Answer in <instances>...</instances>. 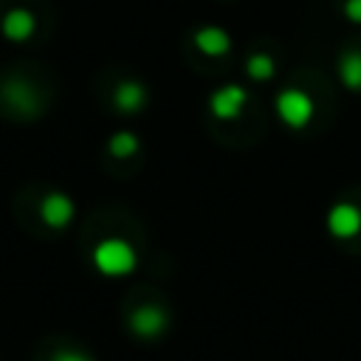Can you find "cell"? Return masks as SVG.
Masks as SVG:
<instances>
[{
    "mask_svg": "<svg viewBox=\"0 0 361 361\" xmlns=\"http://www.w3.org/2000/svg\"><path fill=\"white\" fill-rule=\"evenodd\" d=\"M135 262H138L135 248L127 240L107 237L93 248V265L104 276H124V274H130L135 268Z\"/></svg>",
    "mask_w": 361,
    "mask_h": 361,
    "instance_id": "cell-1",
    "label": "cell"
},
{
    "mask_svg": "<svg viewBox=\"0 0 361 361\" xmlns=\"http://www.w3.org/2000/svg\"><path fill=\"white\" fill-rule=\"evenodd\" d=\"M276 116H279L288 127L302 130V127H307L310 118H313V102H310V96H307L305 90L288 87V90H282V93L276 96Z\"/></svg>",
    "mask_w": 361,
    "mask_h": 361,
    "instance_id": "cell-2",
    "label": "cell"
},
{
    "mask_svg": "<svg viewBox=\"0 0 361 361\" xmlns=\"http://www.w3.org/2000/svg\"><path fill=\"white\" fill-rule=\"evenodd\" d=\"M327 231L338 240H350L361 231V209L355 203H336L330 212H327Z\"/></svg>",
    "mask_w": 361,
    "mask_h": 361,
    "instance_id": "cell-3",
    "label": "cell"
},
{
    "mask_svg": "<svg viewBox=\"0 0 361 361\" xmlns=\"http://www.w3.org/2000/svg\"><path fill=\"white\" fill-rule=\"evenodd\" d=\"M245 102H248V96H245V90H243L240 85H226V87H220V90L212 93L209 110H212L214 118L231 121V118H237V116L243 113Z\"/></svg>",
    "mask_w": 361,
    "mask_h": 361,
    "instance_id": "cell-4",
    "label": "cell"
},
{
    "mask_svg": "<svg viewBox=\"0 0 361 361\" xmlns=\"http://www.w3.org/2000/svg\"><path fill=\"white\" fill-rule=\"evenodd\" d=\"M73 214H76V203H73L65 192H51V195H45L42 203H39V217H42V223L51 226V228H65V226H71Z\"/></svg>",
    "mask_w": 361,
    "mask_h": 361,
    "instance_id": "cell-5",
    "label": "cell"
},
{
    "mask_svg": "<svg viewBox=\"0 0 361 361\" xmlns=\"http://www.w3.org/2000/svg\"><path fill=\"white\" fill-rule=\"evenodd\" d=\"M166 324H169V316H166V310L158 307V305H141V307H135L133 316H130V327H133V333L141 336V338H152V336L164 333Z\"/></svg>",
    "mask_w": 361,
    "mask_h": 361,
    "instance_id": "cell-6",
    "label": "cell"
},
{
    "mask_svg": "<svg viewBox=\"0 0 361 361\" xmlns=\"http://www.w3.org/2000/svg\"><path fill=\"white\" fill-rule=\"evenodd\" d=\"M34 28H37V20H34V14L25 11V8H11V11H6L3 20H0V31H3V37L11 39V42H25V39H31Z\"/></svg>",
    "mask_w": 361,
    "mask_h": 361,
    "instance_id": "cell-7",
    "label": "cell"
},
{
    "mask_svg": "<svg viewBox=\"0 0 361 361\" xmlns=\"http://www.w3.org/2000/svg\"><path fill=\"white\" fill-rule=\"evenodd\" d=\"M3 93H6V102L11 104V110H17L20 116H34L39 110V99L31 90V85H25V82H8L3 87Z\"/></svg>",
    "mask_w": 361,
    "mask_h": 361,
    "instance_id": "cell-8",
    "label": "cell"
},
{
    "mask_svg": "<svg viewBox=\"0 0 361 361\" xmlns=\"http://www.w3.org/2000/svg\"><path fill=\"white\" fill-rule=\"evenodd\" d=\"M113 104H116L118 113H138V110L147 104V90H144V85H141V82H133V79L121 82V85L116 87V93H113Z\"/></svg>",
    "mask_w": 361,
    "mask_h": 361,
    "instance_id": "cell-9",
    "label": "cell"
},
{
    "mask_svg": "<svg viewBox=\"0 0 361 361\" xmlns=\"http://www.w3.org/2000/svg\"><path fill=\"white\" fill-rule=\"evenodd\" d=\"M195 45H197L203 54H209V56H223V54L231 48V39H228V34H226L223 28L206 25V28H197V31H195Z\"/></svg>",
    "mask_w": 361,
    "mask_h": 361,
    "instance_id": "cell-10",
    "label": "cell"
},
{
    "mask_svg": "<svg viewBox=\"0 0 361 361\" xmlns=\"http://www.w3.org/2000/svg\"><path fill=\"white\" fill-rule=\"evenodd\" d=\"M338 79L350 90H361V51H344L336 62Z\"/></svg>",
    "mask_w": 361,
    "mask_h": 361,
    "instance_id": "cell-11",
    "label": "cell"
},
{
    "mask_svg": "<svg viewBox=\"0 0 361 361\" xmlns=\"http://www.w3.org/2000/svg\"><path fill=\"white\" fill-rule=\"evenodd\" d=\"M107 152L113 158H130L138 152V138L133 133H116L110 141H107Z\"/></svg>",
    "mask_w": 361,
    "mask_h": 361,
    "instance_id": "cell-12",
    "label": "cell"
},
{
    "mask_svg": "<svg viewBox=\"0 0 361 361\" xmlns=\"http://www.w3.org/2000/svg\"><path fill=\"white\" fill-rule=\"evenodd\" d=\"M245 73H248L254 82H268V79L274 76V59L265 56V54H254V56H248V62H245Z\"/></svg>",
    "mask_w": 361,
    "mask_h": 361,
    "instance_id": "cell-13",
    "label": "cell"
},
{
    "mask_svg": "<svg viewBox=\"0 0 361 361\" xmlns=\"http://www.w3.org/2000/svg\"><path fill=\"white\" fill-rule=\"evenodd\" d=\"M51 361H93L87 353H79V350H59Z\"/></svg>",
    "mask_w": 361,
    "mask_h": 361,
    "instance_id": "cell-14",
    "label": "cell"
},
{
    "mask_svg": "<svg viewBox=\"0 0 361 361\" xmlns=\"http://www.w3.org/2000/svg\"><path fill=\"white\" fill-rule=\"evenodd\" d=\"M344 17L353 23H361V0H347L344 3Z\"/></svg>",
    "mask_w": 361,
    "mask_h": 361,
    "instance_id": "cell-15",
    "label": "cell"
}]
</instances>
